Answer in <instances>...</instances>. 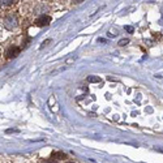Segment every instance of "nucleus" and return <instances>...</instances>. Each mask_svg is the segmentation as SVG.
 Here are the masks:
<instances>
[{"instance_id":"nucleus-5","label":"nucleus","mask_w":163,"mask_h":163,"mask_svg":"<svg viewBox=\"0 0 163 163\" xmlns=\"http://www.w3.org/2000/svg\"><path fill=\"white\" fill-rule=\"evenodd\" d=\"M13 3L14 1H12V0H0V7H9Z\"/></svg>"},{"instance_id":"nucleus-8","label":"nucleus","mask_w":163,"mask_h":163,"mask_svg":"<svg viewBox=\"0 0 163 163\" xmlns=\"http://www.w3.org/2000/svg\"><path fill=\"white\" fill-rule=\"evenodd\" d=\"M125 30L128 33H133V28L132 26H125Z\"/></svg>"},{"instance_id":"nucleus-4","label":"nucleus","mask_w":163,"mask_h":163,"mask_svg":"<svg viewBox=\"0 0 163 163\" xmlns=\"http://www.w3.org/2000/svg\"><path fill=\"white\" fill-rule=\"evenodd\" d=\"M51 157H52V159H55V161H56V159H64L65 154L61 153V151H56V153H52Z\"/></svg>"},{"instance_id":"nucleus-1","label":"nucleus","mask_w":163,"mask_h":163,"mask_svg":"<svg viewBox=\"0 0 163 163\" xmlns=\"http://www.w3.org/2000/svg\"><path fill=\"white\" fill-rule=\"evenodd\" d=\"M4 24H5V28H8V29H14V28L17 26V24H19V21H17V17L14 16V14H9V16L5 19Z\"/></svg>"},{"instance_id":"nucleus-3","label":"nucleus","mask_w":163,"mask_h":163,"mask_svg":"<svg viewBox=\"0 0 163 163\" xmlns=\"http://www.w3.org/2000/svg\"><path fill=\"white\" fill-rule=\"evenodd\" d=\"M19 54H20L19 47H10L8 51H7V56H8V57H16Z\"/></svg>"},{"instance_id":"nucleus-6","label":"nucleus","mask_w":163,"mask_h":163,"mask_svg":"<svg viewBox=\"0 0 163 163\" xmlns=\"http://www.w3.org/2000/svg\"><path fill=\"white\" fill-rule=\"evenodd\" d=\"M88 81L89 82H100V78L99 77H95V76H89Z\"/></svg>"},{"instance_id":"nucleus-7","label":"nucleus","mask_w":163,"mask_h":163,"mask_svg":"<svg viewBox=\"0 0 163 163\" xmlns=\"http://www.w3.org/2000/svg\"><path fill=\"white\" fill-rule=\"evenodd\" d=\"M129 43V39H121V41H119V46H125Z\"/></svg>"},{"instance_id":"nucleus-9","label":"nucleus","mask_w":163,"mask_h":163,"mask_svg":"<svg viewBox=\"0 0 163 163\" xmlns=\"http://www.w3.org/2000/svg\"><path fill=\"white\" fill-rule=\"evenodd\" d=\"M17 132H19L17 129H8L7 130V133H17Z\"/></svg>"},{"instance_id":"nucleus-11","label":"nucleus","mask_w":163,"mask_h":163,"mask_svg":"<svg viewBox=\"0 0 163 163\" xmlns=\"http://www.w3.org/2000/svg\"><path fill=\"white\" fill-rule=\"evenodd\" d=\"M68 163H73V162H68Z\"/></svg>"},{"instance_id":"nucleus-10","label":"nucleus","mask_w":163,"mask_h":163,"mask_svg":"<svg viewBox=\"0 0 163 163\" xmlns=\"http://www.w3.org/2000/svg\"><path fill=\"white\" fill-rule=\"evenodd\" d=\"M46 163H57V162L55 161V159H50V161H47Z\"/></svg>"},{"instance_id":"nucleus-2","label":"nucleus","mask_w":163,"mask_h":163,"mask_svg":"<svg viewBox=\"0 0 163 163\" xmlns=\"http://www.w3.org/2000/svg\"><path fill=\"white\" fill-rule=\"evenodd\" d=\"M50 22H51V17L50 16H42L35 21V24H37L38 26H47Z\"/></svg>"}]
</instances>
